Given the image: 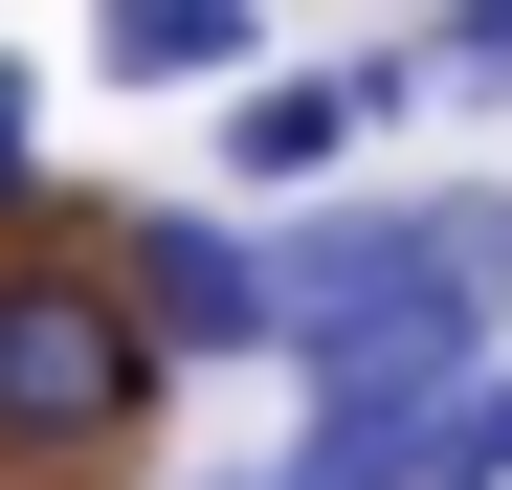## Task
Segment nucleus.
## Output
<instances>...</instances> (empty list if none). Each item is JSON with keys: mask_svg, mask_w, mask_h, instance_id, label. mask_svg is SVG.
Wrapping results in <instances>:
<instances>
[{"mask_svg": "<svg viewBox=\"0 0 512 490\" xmlns=\"http://www.w3.org/2000/svg\"><path fill=\"white\" fill-rule=\"evenodd\" d=\"M268 312L290 335H512V201H357V223H290L268 245Z\"/></svg>", "mask_w": 512, "mask_h": 490, "instance_id": "nucleus-1", "label": "nucleus"}, {"mask_svg": "<svg viewBox=\"0 0 512 490\" xmlns=\"http://www.w3.org/2000/svg\"><path fill=\"white\" fill-rule=\"evenodd\" d=\"M179 379L156 357V312H134V268H0V446H112L134 401Z\"/></svg>", "mask_w": 512, "mask_h": 490, "instance_id": "nucleus-2", "label": "nucleus"}, {"mask_svg": "<svg viewBox=\"0 0 512 490\" xmlns=\"http://www.w3.org/2000/svg\"><path fill=\"white\" fill-rule=\"evenodd\" d=\"M134 312H156V357H245V335H290V312H268V245H245V223H179V201L134 223Z\"/></svg>", "mask_w": 512, "mask_h": 490, "instance_id": "nucleus-3", "label": "nucleus"}, {"mask_svg": "<svg viewBox=\"0 0 512 490\" xmlns=\"http://www.w3.org/2000/svg\"><path fill=\"white\" fill-rule=\"evenodd\" d=\"M401 90H423V67H245V112H223V179H245V201H268V179H334V156H357Z\"/></svg>", "mask_w": 512, "mask_h": 490, "instance_id": "nucleus-4", "label": "nucleus"}, {"mask_svg": "<svg viewBox=\"0 0 512 490\" xmlns=\"http://www.w3.org/2000/svg\"><path fill=\"white\" fill-rule=\"evenodd\" d=\"M90 67L112 90H245L268 67V0H90Z\"/></svg>", "mask_w": 512, "mask_h": 490, "instance_id": "nucleus-5", "label": "nucleus"}, {"mask_svg": "<svg viewBox=\"0 0 512 490\" xmlns=\"http://www.w3.org/2000/svg\"><path fill=\"white\" fill-rule=\"evenodd\" d=\"M446 90H512V0H446Z\"/></svg>", "mask_w": 512, "mask_h": 490, "instance_id": "nucleus-6", "label": "nucleus"}, {"mask_svg": "<svg viewBox=\"0 0 512 490\" xmlns=\"http://www.w3.org/2000/svg\"><path fill=\"white\" fill-rule=\"evenodd\" d=\"M23 134H45V90H23V67H0V201H23Z\"/></svg>", "mask_w": 512, "mask_h": 490, "instance_id": "nucleus-7", "label": "nucleus"}, {"mask_svg": "<svg viewBox=\"0 0 512 490\" xmlns=\"http://www.w3.org/2000/svg\"><path fill=\"white\" fill-rule=\"evenodd\" d=\"M268 490H290V468H268Z\"/></svg>", "mask_w": 512, "mask_h": 490, "instance_id": "nucleus-8", "label": "nucleus"}]
</instances>
